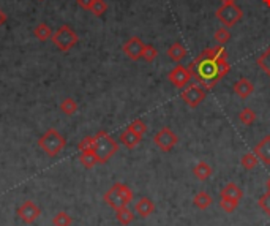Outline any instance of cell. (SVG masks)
Listing matches in <instances>:
<instances>
[{
  "label": "cell",
  "instance_id": "6da1fadb",
  "mask_svg": "<svg viewBox=\"0 0 270 226\" xmlns=\"http://www.w3.org/2000/svg\"><path fill=\"white\" fill-rule=\"evenodd\" d=\"M188 68L191 70V75H193L195 79L207 90L215 87L217 82H220L229 73V63H227V60L212 59L207 52V49H204V51L190 63Z\"/></svg>",
  "mask_w": 270,
  "mask_h": 226
},
{
  "label": "cell",
  "instance_id": "7a4b0ae2",
  "mask_svg": "<svg viewBox=\"0 0 270 226\" xmlns=\"http://www.w3.org/2000/svg\"><path fill=\"white\" fill-rule=\"evenodd\" d=\"M119 151V144L116 139L108 131H98L95 135V144H94V152L98 158V163H108V161L116 155Z\"/></svg>",
  "mask_w": 270,
  "mask_h": 226
},
{
  "label": "cell",
  "instance_id": "3957f363",
  "mask_svg": "<svg viewBox=\"0 0 270 226\" xmlns=\"http://www.w3.org/2000/svg\"><path fill=\"white\" fill-rule=\"evenodd\" d=\"M103 200L109 207L117 210L120 207H126L128 204L133 201V192L130 187L125 185V183L117 182L104 193Z\"/></svg>",
  "mask_w": 270,
  "mask_h": 226
},
{
  "label": "cell",
  "instance_id": "277c9868",
  "mask_svg": "<svg viewBox=\"0 0 270 226\" xmlns=\"http://www.w3.org/2000/svg\"><path fill=\"white\" fill-rule=\"evenodd\" d=\"M38 146L41 147V151L45 152L48 157H57V155L65 149L67 139L55 128H49L45 135L38 139Z\"/></svg>",
  "mask_w": 270,
  "mask_h": 226
},
{
  "label": "cell",
  "instance_id": "5b68a950",
  "mask_svg": "<svg viewBox=\"0 0 270 226\" xmlns=\"http://www.w3.org/2000/svg\"><path fill=\"white\" fill-rule=\"evenodd\" d=\"M51 40H52V43L60 49V51L67 52V51H70L71 48H74L77 45L79 37H77V33L71 29L70 25H62L52 33Z\"/></svg>",
  "mask_w": 270,
  "mask_h": 226
},
{
  "label": "cell",
  "instance_id": "8992f818",
  "mask_svg": "<svg viewBox=\"0 0 270 226\" xmlns=\"http://www.w3.org/2000/svg\"><path fill=\"white\" fill-rule=\"evenodd\" d=\"M242 16H244V13H242L240 6H237L234 2L232 3H223L217 10V18L221 21L226 27L236 25L242 19Z\"/></svg>",
  "mask_w": 270,
  "mask_h": 226
},
{
  "label": "cell",
  "instance_id": "52a82bcc",
  "mask_svg": "<svg viewBox=\"0 0 270 226\" xmlns=\"http://www.w3.org/2000/svg\"><path fill=\"white\" fill-rule=\"evenodd\" d=\"M182 100L187 103L190 108H197L199 104H201L204 101L205 98V90L199 86V84H188L187 89L182 90Z\"/></svg>",
  "mask_w": 270,
  "mask_h": 226
},
{
  "label": "cell",
  "instance_id": "ba28073f",
  "mask_svg": "<svg viewBox=\"0 0 270 226\" xmlns=\"http://www.w3.org/2000/svg\"><path fill=\"white\" fill-rule=\"evenodd\" d=\"M177 141H179V138H177V135L169 128H161L156 135L153 136V143L156 144V147H160V149L163 152H169L172 147L177 144Z\"/></svg>",
  "mask_w": 270,
  "mask_h": 226
},
{
  "label": "cell",
  "instance_id": "9c48e42d",
  "mask_svg": "<svg viewBox=\"0 0 270 226\" xmlns=\"http://www.w3.org/2000/svg\"><path fill=\"white\" fill-rule=\"evenodd\" d=\"M191 77H193V75H191V70L188 67H182V65H177L172 72L168 75V79L179 89H183L185 86H188Z\"/></svg>",
  "mask_w": 270,
  "mask_h": 226
},
{
  "label": "cell",
  "instance_id": "30bf717a",
  "mask_svg": "<svg viewBox=\"0 0 270 226\" xmlns=\"http://www.w3.org/2000/svg\"><path fill=\"white\" fill-rule=\"evenodd\" d=\"M40 214H41V210L33 201H25V202L21 204L19 209H18L19 218L27 225H32L40 217Z\"/></svg>",
  "mask_w": 270,
  "mask_h": 226
},
{
  "label": "cell",
  "instance_id": "8fae6325",
  "mask_svg": "<svg viewBox=\"0 0 270 226\" xmlns=\"http://www.w3.org/2000/svg\"><path fill=\"white\" fill-rule=\"evenodd\" d=\"M144 48H146V45L142 43L141 38L131 37L123 45V52L126 54V57H130L131 60H139V59H142V54H144Z\"/></svg>",
  "mask_w": 270,
  "mask_h": 226
},
{
  "label": "cell",
  "instance_id": "7c38bea8",
  "mask_svg": "<svg viewBox=\"0 0 270 226\" xmlns=\"http://www.w3.org/2000/svg\"><path fill=\"white\" fill-rule=\"evenodd\" d=\"M254 155L262 163L270 165V136H266L261 143H258V146L254 147Z\"/></svg>",
  "mask_w": 270,
  "mask_h": 226
},
{
  "label": "cell",
  "instance_id": "4fadbf2b",
  "mask_svg": "<svg viewBox=\"0 0 270 226\" xmlns=\"http://www.w3.org/2000/svg\"><path fill=\"white\" fill-rule=\"evenodd\" d=\"M254 90V86L246 79V77H242L236 84H234V92L240 97V98H248Z\"/></svg>",
  "mask_w": 270,
  "mask_h": 226
},
{
  "label": "cell",
  "instance_id": "5bb4252c",
  "mask_svg": "<svg viewBox=\"0 0 270 226\" xmlns=\"http://www.w3.org/2000/svg\"><path fill=\"white\" fill-rule=\"evenodd\" d=\"M134 210L138 212L139 217L146 218V217H148V215L153 214L155 206H153L152 200H148V198H141V200L136 202V206H134Z\"/></svg>",
  "mask_w": 270,
  "mask_h": 226
},
{
  "label": "cell",
  "instance_id": "9a60e30c",
  "mask_svg": "<svg viewBox=\"0 0 270 226\" xmlns=\"http://www.w3.org/2000/svg\"><path fill=\"white\" fill-rule=\"evenodd\" d=\"M141 138L139 135H136L134 131H131L130 128H126L122 135H120V143H122L126 149H134L139 143H141Z\"/></svg>",
  "mask_w": 270,
  "mask_h": 226
},
{
  "label": "cell",
  "instance_id": "2e32d148",
  "mask_svg": "<svg viewBox=\"0 0 270 226\" xmlns=\"http://www.w3.org/2000/svg\"><path fill=\"white\" fill-rule=\"evenodd\" d=\"M166 54H168L169 59H172V60H175V62H180L182 59L187 57L188 51H187V48H185L182 43H174V45L169 46V49H168Z\"/></svg>",
  "mask_w": 270,
  "mask_h": 226
},
{
  "label": "cell",
  "instance_id": "e0dca14e",
  "mask_svg": "<svg viewBox=\"0 0 270 226\" xmlns=\"http://www.w3.org/2000/svg\"><path fill=\"white\" fill-rule=\"evenodd\" d=\"M221 196L223 198H229V200H234V201H240L242 196H244V192L240 190V187H237L236 183H227V185L223 187L221 190Z\"/></svg>",
  "mask_w": 270,
  "mask_h": 226
},
{
  "label": "cell",
  "instance_id": "ac0fdd59",
  "mask_svg": "<svg viewBox=\"0 0 270 226\" xmlns=\"http://www.w3.org/2000/svg\"><path fill=\"white\" fill-rule=\"evenodd\" d=\"M193 174H195V177H197L199 180H207L213 174V169H212L210 165L205 163V161H199V163L193 168Z\"/></svg>",
  "mask_w": 270,
  "mask_h": 226
},
{
  "label": "cell",
  "instance_id": "d6986e66",
  "mask_svg": "<svg viewBox=\"0 0 270 226\" xmlns=\"http://www.w3.org/2000/svg\"><path fill=\"white\" fill-rule=\"evenodd\" d=\"M79 161L81 165L85 168V169H92L95 165H98V158L94 151H85V152H81L79 155Z\"/></svg>",
  "mask_w": 270,
  "mask_h": 226
},
{
  "label": "cell",
  "instance_id": "ffe728a7",
  "mask_svg": "<svg viewBox=\"0 0 270 226\" xmlns=\"http://www.w3.org/2000/svg\"><path fill=\"white\" fill-rule=\"evenodd\" d=\"M52 30H51V27H49L48 24H45V23H41V24H38L37 27L33 29V35L37 37L40 41H46V40H49V38H52Z\"/></svg>",
  "mask_w": 270,
  "mask_h": 226
},
{
  "label": "cell",
  "instance_id": "44dd1931",
  "mask_svg": "<svg viewBox=\"0 0 270 226\" xmlns=\"http://www.w3.org/2000/svg\"><path fill=\"white\" fill-rule=\"evenodd\" d=\"M116 218H117V222L120 225L126 226V225H130L134 220V215H133V212L128 207H120V209L116 210Z\"/></svg>",
  "mask_w": 270,
  "mask_h": 226
},
{
  "label": "cell",
  "instance_id": "7402d4cb",
  "mask_svg": "<svg viewBox=\"0 0 270 226\" xmlns=\"http://www.w3.org/2000/svg\"><path fill=\"white\" fill-rule=\"evenodd\" d=\"M193 202H195V206L197 209H207L210 204L213 202L212 200V196L209 193H205V192H199L195 198H193Z\"/></svg>",
  "mask_w": 270,
  "mask_h": 226
},
{
  "label": "cell",
  "instance_id": "603a6c76",
  "mask_svg": "<svg viewBox=\"0 0 270 226\" xmlns=\"http://www.w3.org/2000/svg\"><path fill=\"white\" fill-rule=\"evenodd\" d=\"M258 65L261 67L262 72L270 77V46L258 57Z\"/></svg>",
  "mask_w": 270,
  "mask_h": 226
},
{
  "label": "cell",
  "instance_id": "cb8c5ba5",
  "mask_svg": "<svg viewBox=\"0 0 270 226\" xmlns=\"http://www.w3.org/2000/svg\"><path fill=\"white\" fill-rule=\"evenodd\" d=\"M240 163H242V168L244 169H246V171H251V169H254L256 165H258V157L254 155V152L245 153L244 157H242Z\"/></svg>",
  "mask_w": 270,
  "mask_h": 226
},
{
  "label": "cell",
  "instance_id": "d4e9b609",
  "mask_svg": "<svg viewBox=\"0 0 270 226\" xmlns=\"http://www.w3.org/2000/svg\"><path fill=\"white\" fill-rule=\"evenodd\" d=\"M60 111L67 116H73L77 111V103L73 100V98H65V100L60 103Z\"/></svg>",
  "mask_w": 270,
  "mask_h": 226
},
{
  "label": "cell",
  "instance_id": "484cf974",
  "mask_svg": "<svg viewBox=\"0 0 270 226\" xmlns=\"http://www.w3.org/2000/svg\"><path fill=\"white\" fill-rule=\"evenodd\" d=\"M71 223H73V218H71L67 212H59V214H55L52 218L54 226H71Z\"/></svg>",
  "mask_w": 270,
  "mask_h": 226
},
{
  "label": "cell",
  "instance_id": "4316f807",
  "mask_svg": "<svg viewBox=\"0 0 270 226\" xmlns=\"http://www.w3.org/2000/svg\"><path fill=\"white\" fill-rule=\"evenodd\" d=\"M207 52H209L210 57L215 59V60H227V52L221 45H218L215 48H209Z\"/></svg>",
  "mask_w": 270,
  "mask_h": 226
},
{
  "label": "cell",
  "instance_id": "83f0119b",
  "mask_svg": "<svg viewBox=\"0 0 270 226\" xmlns=\"http://www.w3.org/2000/svg\"><path fill=\"white\" fill-rule=\"evenodd\" d=\"M213 38H215L218 45L223 46L231 40V33H229V30H227V27H220V29L215 32V35H213Z\"/></svg>",
  "mask_w": 270,
  "mask_h": 226
},
{
  "label": "cell",
  "instance_id": "f1b7e54d",
  "mask_svg": "<svg viewBox=\"0 0 270 226\" xmlns=\"http://www.w3.org/2000/svg\"><path fill=\"white\" fill-rule=\"evenodd\" d=\"M239 119L244 125H251L254 122V119H256V114H254V111L251 108H245V109L240 111Z\"/></svg>",
  "mask_w": 270,
  "mask_h": 226
},
{
  "label": "cell",
  "instance_id": "f546056e",
  "mask_svg": "<svg viewBox=\"0 0 270 226\" xmlns=\"http://www.w3.org/2000/svg\"><path fill=\"white\" fill-rule=\"evenodd\" d=\"M106 10H108V3H106L104 0H94V3H92V6H90V11L98 18L103 16Z\"/></svg>",
  "mask_w": 270,
  "mask_h": 226
},
{
  "label": "cell",
  "instance_id": "4dcf8cb0",
  "mask_svg": "<svg viewBox=\"0 0 270 226\" xmlns=\"http://www.w3.org/2000/svg\"><path fill=\"white\" fill-rule=\"evenodd\" d=\"M220 207L224 212H227V214H231V212H234L239 207V201H234V200H229V198L221 196V200H220Z\"/></svg>",
  "mask_w": 270,
  "mask_h": 226
},
{
  "label": "cell",
  "instance_id": "1f68e13d",
  "mask_svg": "<svg viewBox=\"0 0 270 226\" xmlns=\"http://www.w3.org/2000/svg\"><path fill=\"white\" fill-rule=\"evenodd\" d=\"M128 128H130L131 131H134L139 136H144V133L147 131V125L142 122L141 119H136V121H133L130 125H128Z\"/></svg>",
  "mask_w": 270,
  "mask_h": 226
},
{
  "label": "cell",
  "instance_id": "d6a6232c",
  "mask_svg": "<svg viewBox=\"0 0 270 226\" xmlns=\"http://www.w3.org/2000/svg\"><path fill=\"white\" fill-rule=\"evenodd\" d=\"M94 144H95V136H85L84 139H81V143L77 144V149H79V152L94 151Z\"/></svg>",
  "mask_w": 270,
  "mask_h": 226
},
{
  "label": "cell",
  "instance_id": "836d02e7",
  "mask_svg": "<svg viewBox=\"0 0 270 226\" xmlns=\"http://www.w3.org/2000/svg\"><path fill=\"white\" fill-rule=\"evenodd\" d=\"M258 204H259V207L264 210V214L270 217V190H267V192L259 198Z\"/></svg>",
  "mask_w": 270,
  "mask_h": 226
},
{
  "label": "cell",
  "instance_id": "e575fe53",
  "mask_svg": "<svg viewBox=\"0 0 270 226\" xmlns=\"http://www.w3.org/2000/svg\"><path fill=\"white\" fill-rule=\"evenodd\" d=\"M156 55H158V51H156V48L152 46V45H146L144 54H142V59L147 60V62H153L156 59Z\"/></svg>",
  "mask_w": 270,
  "mask_h": 226
},
{
  "label": "cell",
  "instance_id": "d590c367",
  "mask_svg": "<svg viewBox=\"0 0 270 226\" xmlns=\"http://www.w3.org/2000/svg\"><path fill=\"white\" fill-rule=\"evenodd\" d=\"M76 3L79 5L82 10L90 11V6H92V3H94V0H76Z\"/></svg>",
  "mask_w": 270,
  "mask_h": 226
},
{
  "label": "cell",
  "instance_id": "8d00e7d4",
  "mask_svg": "<svg viewBox=\"0 0 270 226\" xmlns=\"http://www.w3.org/2000/svg\"><path fill=\"white\" fill-rule=\"evenodd\" d=\"M5 23H6V15L2 10H0V25H3Z\"/></svg>",
  "mask_w": 270,
  "mask_h": 226
},
{
  "label": "cell",
  "instance_id": "74e56055",
  "mask_svg": "<svg viewBox=\"0 0 270 226\" xmlns=\"http://www.w3.org/2000/svg\"><path fill=\"white\" fill-rule=\"evenodd\" d=\"M266 187H267V190H270V177H269L267 182H266Z\"/></svg>",
  "mask_w": 270,
  "mask_h": 226
},
{
  "label": "cell",
  "instance_id": "f35d334b",
  "mask_svg": "<svg viewBox=\"0 0 270 226\" xmlns=\"http://www.w3.org/2000/svg\"><path fill=\"white\" fill-rule=\"evenodd\" d=\"M221 2H223V3H232L234 0H221Z\"/></svg>",
  "mask_w": 270,
  "mask_h": 226
},
{
  "label": "cell",
  "instance_id": "ab89813d",
  "mask_svg": "<svg viewBox=\"0 0 270 226\" xmlns=\"http://www.w3.org/2000/svg\"><path fill=\"white\" fill-rule=\"evenodd\" d=\"M264 3H266V5H269V6H270V0H264Z\"/></svg>",
  "mask_w": 270,
  "mask_h": 226
}]
</instances>
